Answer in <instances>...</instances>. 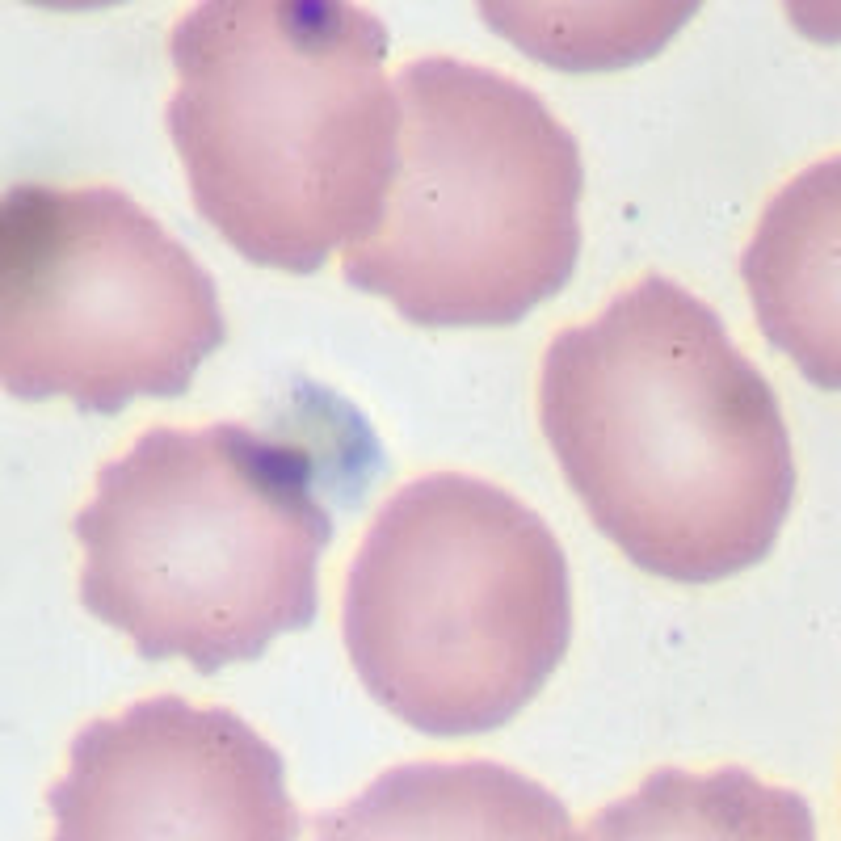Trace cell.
Here are the masks:
<instances>
[{"label": "cell", "mask_w": 841, "mask_h": 841, "mask_svg": "<svg viewBox=\"0 0 841 841\" xmlns=\"http://www.w3.org/2000/svg\"><path fill=\"white\" fill-rule=\"evenodd\" d=\"M539 413L589 518L665 581H724L787 522L795 459L774 387L673 278H640L551 341Z\"/></svg>", "instance_id": "cell-1"}, {"label": "cell", "mask_w": 841, "mask_h": 841, "mask_svg": "<svg viewBox=\"0 0 841 841\" xmlns=\"http://www.w3.org/2000/svg\"><path fill=\"white\" fill-rule=\"evenodd\" d=\"M169 135L240 257L312 274L375 232L396 169L383 22L345 0H207L169 38Z\"/></svg>", "instance_id": "cell-2"}, {"label": "cell", "mask_w": 841, "mask_h": 841, "mask_svg": "<svg viewBox=\"0 0 841 841\" xmlns=\"http://www.w3.org/2000/svg\"><path fill=\"white\" fill-rule=\"evenodd\" d=\"M333 530L316 446L244 421L152 425L76 514L80 602L148 661L219 673L316 619Z\"/></svg>", "instance_id": "cell-3"}, {"label": "cell", "mask_w": 841, "mask_h": 841, "mask_svg": "<svg viewBox=\"0 0 841 841\" xmlns=\"http://www.w3.org/2000/svg\"><path fill=\"white\" fill-rule=\"evenodd\" d=\"M345 648L362 686L429 736L509 724L572 640L568 556L501 484L434 471L404 484L345 577Z\"/></svg>", "instance_id": "cell-4"}, {"label": "cell", "mask_w": 841, "mask_h": 841, "mask_svg": "<svg viewBox=\"0 0 841 841\" xmlns=\"http://www.w3.org/2000/svg\"><path fill=\"white\" fill-rule=\"evenodd\" d=\"M396 89V169L345 282L413 324H514L581 253V148L522 80L425 55Z\"/></svg>", "instance_id": "cell-5"}, {"label": "cell", "mask_w": 841, "mask_h": 841, "mask_svg": "<svg viewBox=\"0 0 841 841\" xmlns=\"http://www.w3.org/2000/svg\"><path fill=\"white\" fill-rule=\"evenodd\" d=\"M215 278L114 186L0 194V387L122 413L181 396L223 345Z\"/></svg>", "instance_id": "cell-6"}, {"label": "cell", "mask_w": 841, "mask_h": 841, "mask_svg": "<svg viewBox=\"0 0 841 841\" xmlns=\"http://www.w3.org/2000/svg\"><path fill=\"white\" fill-rule=\"evenodd\" d=\"M51 841H299L282 753L228 707L177 694L93 720L47 791Z\"/></svg>", "instance_id": "cell-7"}, {"label": "cell", "mask_w": 841, "mask_h": 841, "mask_svg": "<svg viewBox=\"0 0 841 841\" xmlns=\"http://www.w3.org/2000/svg\"><path fill=\"white\" fill-rule=\"evenodd\" d=\"M316 841H585L568 808L501 762H408L316 816Z\"/></svg>", "instance_id": "cell-8"}, {"label": "cell", "mask_w": 841, "mask_h": 841, "mask_svg": "<svg viewBox=\"0 0 841 841\" xmlns=\"http://www.w3.org/2000/svg\"><path fill=\"white\" fill-rule=\"evenodd\" d=\"M585 841H816L808 799L741 766H661L589 820Z\"/></svg>", "instance_id": "cell-9"}]
</instances>
